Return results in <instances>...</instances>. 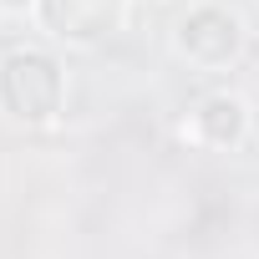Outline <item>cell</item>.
<instances>
[{
    "label": "cell",
    "instance_id": "1",
    "mask_svg": "<svg viewBox=\"0 0 259 259\" xmlns=\"http://www.w3.org/2000/svg\"><path fill=\"white\" fill-rule=\"evenodd\" d=\"M61 97H66V81H61L56 56H46L36 46H16L0 56V112L11 122L46 127V122H56Z\"/></svg>",
    "mask_w": 259,
    "mask_h": 259
},
{
    "label": "cell",
    "instance_id": "2",
    "mask_svg": "<svg viewBox=\"0 0 259 259\" xmlns=\"http://www.w3.org/2000/svg\"><path fill=\"white\" fill-rule=\"evenodd\" d=\"M173 51L198 71H224L244 51V21L224 6H193L173 26Z\"/></svg>",
    "mask_w": 259,
    "mask_h": 259
},
{
    "label": "cell",
    "instance_id": "3",
    "mask_svg": "<svg viewBox=\"0 0 259 259\" xmlns=\"http://www.w3.org/2000/svg\"><path fill=\"white\" fill-rule=\"evenodd\" d=\"M41 11V26L66 41V46H97L107 41L122 16H127V0H36Z\"/></svg>",
    "mask_w": 259,
    "mask_h": 259
},
{
    "label": "cell",
    "instance_id": "4",
    "mask_svg": "<svg viewBox=\"0 0 259 259\" xmlns=\"http://www.w3.org/2000/svg\"><path fill=\"white\" fill-rule=\"evenodd\" d=\"M244 127H249V112H244V102L234 92H208L193 107V138L203 148H239Z\"/></svg>",
    "mask_w": 259,
    "mask_h": 259
},
{
    "label": "cell",
    "instance_id": "5",
    "mask_svg": "<svg viewBox=\"0 0 259 259\" xmlns=\"http://www.w3.org/2000/svg\"><path fill=\"white\" fill-rule=\"evenodd\" d=\"M26 6H36V0H0V11H26Z\"/></svg>",
    "mask_w": 259,
    "mask_h": 259
}]
</instances>
